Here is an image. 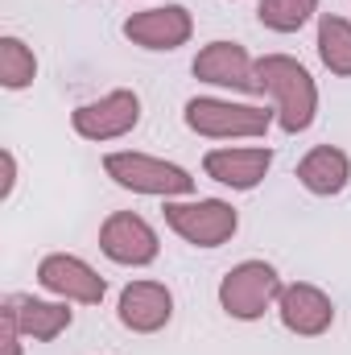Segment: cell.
Returning <instances> with one entry per match:
<instances>
[{"label":"cell","mask_w":351,"mask_h":355,"mask_svg":"<svg viewBox=\"0 0 351 355\" xmlns=\"http://www.w3.org/2000/svg\"><path fill=\"white\" fill-rule=\"evenodd\" d=\"M137 120H141V99H137V91H124V87L108 91V95H99L91 103H79L71 112V124H75V132L83 141H116V137L132 132Z\"/></svg>","instance_id":"obj_7"},{"label":"cell","mask_w":351,"mask_h":355,"mask_svg":"<svg viewBox=\"0 0 351 355\" xmlns=\"http://www.w3.org/2000/svg\"><path fill=\"white\" fill-rule=\"evenodd\" d=\"M0 310L12 314L17 331L25 339H33V343H50V339H58L75 322V314L67 310V302H42V297H29V293H8Z\"/></svg>","instance_id":"obj_14"},{"label":"cell","mask_w":351,"mask_h":355,"mask_svg":"<svg viewBox=\"0 0 351 355\" xmlns=\"http://www.w3.org/2000/svg\"><path fill=\"white\" fill-rule=\"evenodd\" d=\"M166 223L194 248H219L236 236L240 215L223 198H166Z\"/></svg>","instance_id":"obj_3"},{"label":"cell","mask_w":351,"mask_h":355,"mask_svg":"<svg viewBox=\"0 0 351 355\" xmlns=\"http://www.w3.org/2000/svg\"><path fill=\"white\" fill-rule=\"evenodd\" d=\"M99 252L108 261H116V265L141 268V265H153L157 261L162 240H157V232H153L149 219H141L132 211H116L99 227Z\"/></svg>","instance_id":"obj_6"},{"label":"cell","mask_w":351,"mask_h":355,"mask_svg":"<svg viewBox=\"0 0 351 355\" xmlns=\"http://www.w3.org/2000/svg\"><path fill=\"white\" fill-rule=\"evenodd\" d=\"M12 182H17V157H12V153H8V149H4V190H0V194H4V198H8V194H12Z\"/></svg>","instance_id":"obj_20"},{"label":"cell","mask_w":351,"mask_h":355,"mask_svg":"<svg viewBox=\"0 0 351 355\" xmlns=\"http://www.w3.org/2000/svg\"><path fill=\"white\" fill-rule=\"evenodd\" d=\"M190 71H194V79H203L211 87L261 95V87H257V62L248 58V50L240 42H211V46H203Z\"/></svg>","instance_id":"obj_9"},{"label":"cell","mask_w":351,"mask_h":355,"mask_svg":"<svg viewBox=\"0 0 351 355\" xmlns=\"http://www.w3.org/2000/svg\"><path fill=\"white\" fill-rule=\"evenodd\" d=\"M21 331H17V322H12V314H4L0 310V343H4V355H21Z\"/></svg>","instance_id":"obj_19"},{"label":"cell","mask_w":351,"mask_h":355,"mask_svg":"<svg viewBox=\"0 0 351 355\" xmlns=\"http://www.w3.org/2000/svg\"><path fill=\"white\" fill-rule=\"evenodd\" d=\"M318 58L331 75L351 79V21L327 12L318 17Z\"/></svg>","instance_id":"obj_16"},{"label":"cell","mask_w":351,"mask_h":355,"mask_svg":"<svg viewBox=\"0 0 351 355\" xmlns=\"http://www.w3.org/2000/svg\"><path fill=\"white\" fill-rule=\"evenodd\" d=\"M33 75H37V58H33V50L21 42V37H0V83L8 91H21L33 83Z\"/></svg>","instance_id":"obj_17"},{"label":"cell","mask_w":351,"mask_h":355,"mask_svg":"<svg viewBox=\"0 0 351 355\" xmlns=\"http://www.w3.org/2000/svg\"><path fill=\"white\" fill-rule=\"evenodd\" d=\"M37 285L50 289V293L62 297V302H83V306H99L103 293H108V281H103L83 257H71V252H50V257H42V265H37Z\"/></svg>","instance_id":"obj_8"},{"label":"cell","mask_w":351,"mask_h":355,"mask_svg":"<svg viewBox=\"0 0 351 355\" xmlns=\"http://www.w3.org/2000/svg\"><path fill=\"white\" fill-rule=\"evenodd\" d=\"M281 277L268 261H244V265L228 268L223 281H219V306L228 318H240V322H257L264 318V310L277 306L281 297Z\"/></svg>","instance_id":"obj_4"},{"label":"cell","mask_w":351,"mask_h":355,"mask_svg":"<svg viewBox=\"0 0 351 355\" xmlns=\"http://www.w3.org/2000/svg\"><path fill=\"white\" fill-rule=\"evenodd\" d=\"M318 12V0H261L257 21L273 33H298Z\"/></svg>","instance_id":"obj_18"},{"label":"cell","mask_w":351,"mask_h":355,"mask_svg":"<svg viewBox=\"0 0 351 355\" xmlns=\"http://www.w3.org/2000/svg\"><path fill=\"white\" fill-rule=\"evenodd\" d=\"M120 327H128L132 335H153L174 318V293L162 281H128L120 289Z\"/></svg>","instance_id":"obj_11"},{"label":"cell","mask_w":351,"mask_h":355,"mask_svg":"<svg viewBox=\"0 0 351 355\" xmlns=\"http://www.w3.org/2000/svg\"><path fill=\"white\" fill-rule=\"evenodd\" d=\"M273 124V112L257 103H232V99H211L198 95L186 103V128L211 141H236V137H264Z\"/></svg>","instance_id":"obj_5"},{"label":"cell","mask_w":351,"mask_h":355,"mask_svg":"<svg viewBox=\"0 0 351 355\" xmlns=\"http://www.w3.org/2000/svg\"><path fill=\"white\" fill-rule=\"evenodd\" d=\"M273 166V149L268 145H252V149H211L203 157V170L211 182L232 186V190H257Z\"/></svg>","instance_id":"obj_13"},{"label":"cell","mask_w":351,"mask_h":355,"mask_svg":"<svg viewBox=\"0 0 351 355\" xmlns=\"http://www.w3.org/2000/svg\"><path fill=\"white\" fill-rule=\"evenodd\" d=\"M298 182L318 194V198H331V194H343L351 182V157L335 145H318L310 149L302 162H298Z\"/></svg>","instance_id":"obj_15"},{"label":"cell","mask_w":351,"mask_h":355,"mask_svg":"<svg viewBox=\"0 0 351 355\" xmlns=\"http://www.w3.org/2000/svg\"><path fill=\"white\" fill-rule=\"evenodd\" d=\"M190 33H194V21L182 4L145 8V12H132L124 21V37L141 50H178L190 42Z\"/></svg>","instance_id":"obj_10"},{"label":"cell","mask_w":351,"mask_h":355,"mask_svg":"<svg viewBox=\"0 0 351 355\" xmlns=\"http://www.w3.org/2000/svg\"><path fill=\"white\" fill-rule=\"evenodd\" d=\"M103 174L116 186L132 190V194H153V198H186V194H194V178L182 166L149 157V153H132V149L108 153L103 157Z\"/></svg>","instance_id":"obj_2"},{"label":"cell","mask_w":351,"mask_h":355,"mask_svg":"<svg viewBox=\"0 0 351 355\" xmlns=\"http://www.w3.org/2000/svg\"><path fill=\"white\" fill-rule=\"evenodd\" d=\"M257 87L261 95L268 91L273 103H277V124L298 137L314 124L318 116V83L310 79V71L289 58V54H264L257 58Z\"/></svg>","instance_id":"obj_1"},{"label":"cell","mask_w":351,"mask_h":355,"mask_svg":"<svg viewBox=\"0 0 351 355\" xmlns=\"http://www.w3.org/2000/svg\"><path fill=\"white\" fill-rule=\"evenodd\" d=\"M277 314H281L285 331L314 339V335L331 331V322H335V302H331L318 285L298 281V285H285V289H281V297H277Z\"/></svg>","instance_id":"obj_12"}]
</instances>
